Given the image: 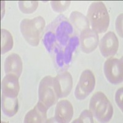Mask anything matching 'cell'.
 I'll use <instances>...</instances> for the list:
<instances>
[{
	"mask_svg": "<svg viewBox=\"0 0 123 123\" xmlns=\"http://www.w3.org/2000/svg\"><path fill=\"white\" fill-rule=\"evenodd\" d=\"M119 41L115 33L109 31L104 35L99 42V49L104 57H111L115 55L118 50Z\"/></svg>",
	"mask_w": 123,
	"mask_h": 123,
	"instance_id": "obj_8",
	"label": "cell"
},
{
	"mask_svg": "<svg viewBox=\"0 0 123 123\" xmlns=\"http://www.w3.org/2000/svg\"><path fill=\"white\" fill-rule=\"evenodd\" d=\"M87 18L92 30L97 33L106 32L110 24V16L102 1H94L89 6Z\"/></svg>",
	"mask_w": 123,
	"mask_h": 123,
	"instance_id": "obj_1",
	"label": "cell"
},
{
	"mask_svg": "<svg viewBox=\"0 0 123 123\" xmlns=\"http://www.w3.org/2000/svg\"><path fill=\"white\" fill-rule=\"evenodd\" d=\"M45 20L41 16H38L33 19L22 20L20 24V31L27 43L32 46L39 44L45 27Z\"/></svg>",
	"mask_w": 123,
	"mask_h": 123,
	"instance_id": "obj_3",
	"label": "cell"
},
{
	"mask_svg": "<svg viewBox=\"0 0 123 123\" xmlns=\"http://www.w3.org/2000/svg\"><path fill=\"white\" fill-rule=\"evenodd\" d=\"M89 110L100 123H107L113 115V108L106 95L101 92H95L89 102Z\"/></svg>",
	"mask_w": 123,
	"mask_h": 123,
	"instance_id": "obj_2",
	"label": "cell"
},
{
	"mask_svg": "<svg viewBox=\"0 0 123 123\" xmlns=\"http://www.w3.org/2000/svg\"><path fill=\"white\" fill-rule=\"evenodd\" d=\"M18 4L20 11L24 14L33 13L38 7V1H19Z\"/></svg>",
	"mask_w": 123,
	"mask_h": 123,
	"instance_id": "obj_19",
	"label": "cell"
},
{
	"mask_svg": "<svg viewBox=\"0 0 123 123\" xmlns=\"http://www.w3.org/2000/svg\"><path fill=\"white\" fill-rule=\"evenodd\" d=\"M4 68L6 74H14L19 78L22 71V62L20 57L17 54H10L4 62Z\"/></svg>",
	"mask_w": 123,
	"mask_h": 123,
	"instance_id": "obj_13",
	"label": "cell"
},
{
	"mask_svg": "<svg viewBox=\"0 0 123 123\" xmlns=\"http://www.w3.org/2000/svg\"><path fill=\"white\" fill-rule=\"evenodd\" d=\"M48 108L39 102L33 109L26 114L24 118L25 123H43L47 120V110Z\"/></svg>",
	"mask_w": 123,
	"mask_h": 123,
	"instance_id": "obj_12",
	"label": "cell"
},
{
	"mask_svg": "<svg viewBox=\"0 0 123 123\" xmlns=\"http://www.w3.org/2000/svg\"><path fill=\"white\" fill-rule=\"evenodd\" d=\"M1 110L4 115L12 117L17 113L18 110L17 97L12 98L1 95Z\"/></svg>",
	"mask_w": 123,
	"mask_h": 123,
	"instance_id": "obj_15",
	"label": "cell"
},
{
	"mask_svg": "<svg viewBox=\"0 0 123 123\" xmlns=\"http://www.w3.org/2000/svg\"><path fill=\"white\" fill-rule=\"evenodd\" d=\"M116 29L118 35L123 38V14H121L116 19Z\"/></svg>",
	"mask_w": 123,
	"mask_h": 123,
	"instance_id": "obj_24",
	"label": "cell"
},
{
	"mask_svg": "<svg viewBox=\"0 0 123 123\" xmlns=\"http://www.w3.org/2000/svg\"><path fill=\"white\" fill-rule=\"evenodd\" d=\"M70 20L76 32L81 33L84 30L89 28V22L88 19L80 12H72L70 14Z\"/></svg>",
	"mask_w": 123,
	"mask_h": 123,
	"instance_id": "obj_16",
	"label": "cell"
},
{
	"mask_svg": "<svg viewBox=\"0 0 123 123\" xmlns=\"http://www.w3.org/2000/svg\"><path fill=\"white\" fill-rule=\"evenodd\" d=\"M123 57L116 59L110 57L105 61L104 71L106 78L113 84L121 83L123 80Z\"/></svg>",
	"mask_w": 123,
	"mask_h": 123,
	"instance_id": "obj_5",
	"label": "cell"
},
{
	"mask_svg": "<svg viewBox=\"0 0 123 123\" xmlns=\"http://www.w3.org/2000/svg\"><path fill=\"white\" fill-rule=\"evenodd\" d=\"M43 43L46 47V49L50 52L54 47L55 43L57 41L55 35L52 31H48L44 35L43 38Z\"/></svg>",
	"mask_w": 123,
	"mask_h": 123,
	"instance_id": "obj_20",
	"label": "cell"
},
{
	"mask_svg": "<svg viewBox=\"0 0 123 123\" xmlns=\"http://www.w3.org/2000/svg\"><path fill=\"white\" fill-rule=\"evenodd\" d=\"M13 47L12 36L9 31L1 30V54H4L12 49Z\"/></svg>",
	"mask_w": 123,
	"mask_h": 123,
	"instance_id": "obj_18",
	"label": "cell"
},
{
	"mask_svg": "<svg viewBox=\"0 0 123 123\" xmlns=\"http://www.w3.org/2000/svg\"><path fill=\"white\" fill-rule=\"evenodd\" d=\"M56 52V61L58 66L62 67L64 63V59H63V52L62 50L59 49H55Z\"/></svg>",
	"mask_w": 123,
	"mask_h": 123,
	"instance_id": "obj_25",
	"label": "cell"
},
{
	"mask_svg": "<svg viewBox=\"0 0 123 123\" xmlns=\"http://www.w3.org/2000/svg\"><path fill=\"white\" fill-rule=\"evenodd\" d=\"M73 116V108L68 100H63L57 104L54 119L56 123H68Z\"/></svg>",
	"mask_w": 123,
	"mask_h": 123,
	"instance_id": "obj_10",
	"label": "cell"
},
{
	"mask_svg": "<svg viewBox=\"0 0 123 123\" xmlns=\"http://www.w3.org/2000/svg\"><path fill=\"white\" fill-rule=\"evenodd\" d=\"M79 43H80V40L77 36L71 37L69 39L63 52V59H64L65 63L68 64L70 63L72 59L73 53L75 51L77 47L78 46Z\"/></svg>",
	"mask_w": 123,
	"mask_h": 123,
	"instance_id": "obj_17",
	"label": "cell"
},
{
	"mask_svg": "<svg viewBox=\"0 0 123 123\" xmlns=\"http://www.w3.org/2000/svg\"><path fill=\"white\" fill-rule=\"evenodd\" d=\"M73 123H93L94 119H93V115L90 110H85L83 111L80 115V117L78 119H75L73 121Z\"/></svg>",
	"mask_w": 123,
	"mask_h": 123,
	"instance_id": "obj_22",
	"label": "cell"
},
{
	"mask_svg": "<svg viewBox=\"0 0 123 123\" xmlns=\"http://www.w3.org/2000/svg\"><path fill=\"white\" fill-rule=\"evenodd\" d=\"M73 27L70 22L67 20L59 22V25L56 27L55 37L61 46H65L70 39L71 34L73 33Z\"/></svg>",
	"mask_w": 123,
	"mask_h": 123,
	"instance_id": "obj_14",
	"label": "cell"
},
{
	"mask_svg": "<svg viewBox=\"0 0 123 123\" xmlns=\"http://www.w3.org/2000/svg\"><path fill=\"white\" fill-rule=\"evenodd\" d=\"M98 33L91 28L83 30L80 34L81 49L83 52L89 54L97 48L99 43Z\"/></svg>",
	"mask_w": 123,
	"mask_h": 123,
	"instance_id": "obj_9",
	"label": "cell"
},
{
	"mask_svg": "<svg viewBox=\"0 0 123 123\" xmlns=\"http://www.w3.org/2000/svg\"><path fill=\"white\" fill-rule=\"evenodd\" d=\"M19 90L18 77L11 74H6L1 82L2 95L7 97L16 98Z\"/></svg>",
	"mask_w": 123,
	"mask_h": 123,
	"instance_id": "obj_11",
	"label": "cell"
},
{
	"mask_svg": "<svg viewBox=\"0 0 123 123\" xmlns=\"http://www.w3.org/2000/svg\"><path fill=\"white\" fill-rule=\"evenodd\" d=\"M123 88L121 87L119 89L117 90V92H116L115 94V101H116V104L117 105L118 107L121 109V110L123 111Z\"/></svg>",
	"mask_w": 123,
	"mask_h": 123,
	"instance_id": "obj_23",
	"label": "cell"
},
{
	"mask_svg": "<svg viewBox=\"0 0 123 123\" xmlns=\"http://www.w3.org/2000/svg\"><path fill=\"white\" fill-rule=\"evenodd\" d=\"M70 3V1H50V5L55 12H62L67 9Z\"/></svg>",
	"mask_w": 123,
	"mask_h": 123,
	"instance_id": "obj_21",
	"label": "cell"
},
{
	"mask_svg": "<svg viewBox=\"0 0 123 123\" xmlns=\"http://www.w3.org/2000/svg\"><path fill=\"white\" fill-rule=\"evenodd\" d=\"M95 86L94 74L89 70H86L81 73L79 82L74 91L75 97L79 100L85 99L94 91Z\"/></svg>",
	"mask_w": 123,
	"mask_h": 123,
	"instance_id": "obj_6",
	"label": "cell"
},
{
	"mask_svg": "<svg viewBox=\"0 0 123 123\" xmlns=\"http://www.w3.org/2000/svg\"><path fill=\"white\" fill-rule=\"evenodd\" d=\"M53 80L52 76H46L40 81L38 88L39 102L48 109L54 105L59 99L54 88Z\"/></svg>",
	"mask_w": 123,
	"mask_h": 123,
	"instance_id": "obj_4",
	"label": "cell"
},
{
	"mask_svg": "<svg viewBox=\"0 0 123 123\" xmlns=\"http://www.w3.org/2000/svg\"><path fill=\"white\" fill-rule=\"evenodd\" d=\"M54 88L58 98H64L70 94L73 87V78L71 74L65 71L54 78Z\"/></svg>",
	"mask_w": 123,
	"mask_h": 123,
	"instance_id": "obj_7",
	"label": "cell"
}]
</instances>
